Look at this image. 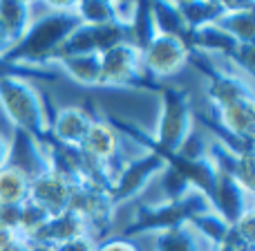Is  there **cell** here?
<instances>
[{
	"label": "cell",
	"instance_id": "e0dca14e",
	"mask_svg": "<svg viewBox=\"0 0 255 251\" xmlns=\"http://www.w3.org/2000/svg\"><path fill=\"white\" fill-rule=\"evenodd\" d=\"M79 236H90L88 225L83 222V218H79L74 211L67 209L65 213H58V216L49 218L31 236L29 243H43V245H49V247H56V245H63L72 238H79Z\"/></svg>",
	"mask_w": 255,
	"mask_h": 251
},
{
	"label": "cell",
	"instance_id": "8992f818",
	"mask_svg": "<svg viewBox=\"0 0 255 251\" xmlns=\"http://www.w3.org/2000/svg\"><path fill=\"white\" fill-rule=\"evenodd\" d=\"M70 211H74L88 225L90 238L101 243L115 225L117 204L112 200V191L101 184L83 182V184L72 186L70 195Z\"/></svg>",
	"mask_w": 255,
	"mask_h": 251
},
{
	"label": "cell",
	"instance_id": "5b68a950",
	"mask_svg": "<svg viewBox=\"0 0 255 251\" xmlns=\"http://www.w3.org/2000/svg\"><path fill=\"white\" fill-rule=\"evenodd\" d=\"M101 88L159 92L161 83L145 74L141 63V49L132 43H121L101 54Z\"/></svg>",
	"mask_w": 255,
	"mask_h": 251
},
{
	"label": "cell",
	"instance_id": "d4e9b609",
	"mask_svg": "<svg viewBox=\"0 0 255 251\" xmlns=\"http://www.w3.org/2000/svg\"><path fill=\"white\" fill-rule=\"evenodd\" d=\"M190 227H193L213 249L222 247L226 236H229V231H231V225H226L215 211H208V213H204V216L195 218V220L190 222Z\"/></svg>",
	"mask_w": 255,
	"mask_h": 251
},
{
	"label": "cell",
	"instance_id": "e575fe53",
	"mask_svg": "<svg viewBox=\"0 0 255 251\" xmlns=\"http://www.w3.org/2000/svg\"><path fill=\"white\" fill-rule=\"evenodd\" d=\"M11 47H13V40L9 38L7 31H4L2 27H0V56H2V54H7Z\"/></svg>",
	"mask_w": 255,
	"mask_h": 251
},
{
	"label": "cell",
	"instance_id": "52a82bcc",
	"mask_svg": "<svg viewBox=\"0 0 255 251\" xmlns=\"http://www.w3.org/2000/svg\"><path fill=\"white\" fill-rule=\"evenodd\" d=\"M188 65H195L206 76V81H208L206 97L213 108L229 106V103L240 101V99H253V79L238 74L229 65L222 67L217 58L190 49Z\"/></svg>",
	"mask_w": 255,
	"mask_h": 251
},
{
	"label": "cell",
	"instance_id": "30bf717a",
	"mask_svg": "<svg viewBox=\"0 0 255 251\" xmlns=\"http://www.w3.org/2000/svg\"><path fill=\"white\" fill-rule=\"evenodd\" d=\"M163 168H166V162L157 153H152V150H143L139 157H130L124 164V168L117 173L115 184H112V200H115V204L121 207V204L139 198L148 189L150 182L161 175Z\"/></svg>",
	"mask_w": 255,
	"mask_h": 251
},
{
	"label": "cell",
	"instance_id": "8d00e7d4",
	"mask_svg": "<svg viewBox=\"0 0 255 251\" xmlns=\"http://www.w3.org/2000/svg\"><path fill=\"white\" fill-rule=\"evenodd\" d=\"M213 251H222V249H213Z\"/></svg>",
	"mask_w": 255,
	"mask_h": 251
},
{
	"label": "cell",
	"instance_id": "9a60e30c",
	"mask_svg": "<svg viewBox=\"0 0 255 251\" xmlns=\"http://www.w3.org/2000/svg\"><path fill=\"white\" fill-rule=\"evenodd\" d=\"M213 121L229 137L253 146L255 132V99H240L229 106L213 108Z\"/></svg>",
	"mask_w": 255,
	"mask_h": 251
},
{
	"label": "cell",
	"instance_id": "f546056e",
	"mask_svg": "<svg viewBox=\"0 0 255 251\" xmlns=\"http://www.w3.org/2000/svg\"><path fill=\"white\" fill-rule=\"evenodd\" d=\"M97 240L90 238V236H79V238H72L63 245H56L54 251H97Z\"/></svg>",
	"mask_w": 255,
	"mask_h": 251
},
{
	"label": "cell",
	"instance_id": "4dcf8cb0",
	"mask_svg": "<svg viewBox=\"0 0 255 251\" xmlns=\"http://www.w3.org/2000/svg\"><path fill=\"white\" fill-rule=\"evenodd\" d=\"M97 251H139V247L128 238H110V240H101L97 245Z\"/></svg>",
	"mask_w": 255,
	"mask_h": 251
},
{
	"label": "cell",
	"instance_id": "ac0fdd59",
	"mask_svg": "<svg viewBox=\"0 0 255 251\" xmlns=\"http://www.w3.org/2000/svg\"><path fill=\"white\" fill-rule=\"evenodd\" d=\"M54 67L83 88H101V54L61 56L54 61Z\"/></svg>",
	"mask_w": 255,
	"mask_h": 251
},
{
	"label": "cell",
	"instance_id": "ba28073f",
	"mask_svg": "<svg viewBox=\"0 0 255 251\" xmlns=\"http://www.w3.org/2000/svg\"><path fill=\"white\" fill-rule=\"evenodd\" d=\"M81 150L108 173L112 184H115L117 173L130 159V155L126 153V141L121 137V132L106 119V115L101 110H99L97 117L92 115V124L88 128L83 144H81Z\"/></svg>",
	"mask_w": 255,
	"mask_h": 251
},
{
	"label": "cell",
	"instance_id": "4fadbf2b",
	"mask_svg": "<svg viewBox=\"0 0 255 251\" xmlns=\"http://www.w3.org/2000/svg\"><path fill=\"white\" fill-rule=\"evenodd\" d=\"M251 198L253 195H249L231 175H226L222 171L215 173V182H213V191L208 195V204L226 225H235L240 220V216L253 207Z\"/></svg>",
	"mask_w": 255,
	"mask_h": 251
},
{
	"label": "cell",
	"instance_id": "f1b7e54d",
	"mask_svg": "<svg viewBox=\"0 0 255 251\" xmlns=\"http://www.w3.org/2000/svg\"><path fill=\"white\" fill-rule=\"evenodd\" d=\"M233 236L249 249H255V209L251 207L249 211H244L240 216V220L235 225H231Z\"/></svg>",
	"mask_w": 255,
	"mask_h": 251
},
{
	"label": "cell",
	"instance_id": "7a4b0ae2",
	"mask_svg": "<svg viewBox=\"0 0 255 251\" xmlns=\"http://www.w3.org/2000/svg\"><path fill=\"white\" fill-rule=\"evenodd\" d=\"M45 7L49 11L43 16H34L25 36L13 43V47L2 54V58L31 67H54L58 49L81 25V20L72 11V2H47Z\"/></svg>",
	"mask_w": 255,
	"mask_h": 251
},
{
	"label": "cell",
	"instance_id": "5bb4252c",
	"mask_svg": "<svg viewBox=\"0 0 255 251\" xmlns=\"http://www.w3.org/2000/svg\"><path fill=\"white\" fill-rule=\"evenodd\" d=\"M92 124V112L83 106H65L56 108L49 103V139L67 148H81L88 128Z\"/></svg>",
	"mask_w": 255,
	"mask_h": 251
},
{
	"label": "cell",
	"instance_id": "836d02e7",
	"mask_svg": "<svg viewBox=\"0 0 255 251\" xmlns=\"http://www.w3.org/2000/svg\"><path fill=\"white\" fill-rule=\"evenodd\" d=\"M18 238V234L16 231H11V229H4V227H0V249L2 247H7L11 240H16Z\"/></svg>",
	"mask_w": 255,
	"mask_h": 251
},
{
	"label": "cell",
	"instance_id": "1f68e13d",
	"mask_svg": "<svg viewBox=\"0 0 255 251\" xmlns=\"http://www.w3.org/2000/svg\"><path fill=\"white\" fill-rule=\"evenodd\" d=\"M11 157H13L11 137H7L4 132H0V168H4L7 164H11Z\"/></svg>",
	"mask_w": 255,
	"mask_h": 251
},
{
	"label": "cell",
	"instance_id": "44dd1931",
	"mask_svg": "<svg viewBox=\"0 0 255 251\" xmlns=\"http://www.w3.org/2000/svg\"><path fill=\"white\" fill-rule=\"evenodd\" d=\"M29 198V175L18 164L0 168V204L20 207Z\"/></svg>",
	"mask_w": 255,
	"mask_h": 251
},
{
	"label": "cell",
	"instance_id": "603a6c76",
	"mask_svg": "<svg viewBox=\"0 0 255 251\" xmlns=\"http://www.w3.org/2000/svg\"><path fill=\"white\" fill-rule=\"evenodd\" d=\"M150 13H152V25L157 34L163 36H177V38H184L188 36V27H186L184 18L179 13L177 2H150Z\"/></svg>",
	"mask_w": 255,
	"mask_h": 251
},
{
	"label": "cell",
	"instance_id": "277c9868",
	"mask_svg": "<svg viewBox=\"0 0 255 251\" xmlns=\"http://www.w3.org/2000/svg\"><path fill=\"white\" fill-rule=\"evenodd\" d=\"M213 211L208 200L197 191L179 200H163L157 204H141L134 211L132 222L124 229V238L132 240L134 236L143 234H161V231L175 229L181 225H190L195 218Z\"/></svg>",
	"mask_w": 255,
	"mask_h": 251
},
{
	"label": "cell",
	"instance_id": "d6a6232c",
	"mask_svg": "<svg viewBox=\"0 0 255 251\" xmlns=\"http://www.w3.org/2000/svg\"><path fill=\"white\" fill-rule=\"evenodd\" d=\"M0 251H29V243H27L25 238H20V236H18L16 240H11L7 247H2Z\"/></svg>",
	"mask_w": 255,
	"mask_h": 251
},
{
	"label": "cell",
	"instance_id": "3957f363",
	"mask_svg": "<svg viewBox=\"0 0 255 251\" xmlns=\"http://www.w3.org/2000/svg\"><path fill=\"white\" fill-rule=\"evenodd\" d=\"M49 97L27 79H0V110L13 130L27 135L38 146L49 139Z\"/></svg>",
	"mask_w": 255,
	"mask_h": 251
},
{
	"label": "cell",
	"instance_id": "cb8c5ba5",
	"mask_svg": "<svg viewBox=\"0 0 255 251\" xmlns=\"http://www.w3.org/2000/svg\"><path fill=\"white\" fill-rule=\"evenodd\" d=\"M72 11L81 20V25H110L117 22L112 2L106 0H76L72 2Z\"/></svg>",
	"mask_w": 255,
	"mask_h": 251
},
{
	"label": "cell",
	"instance_id": "ffe728a7",
	"mask_svg": "<svg viewBox=\"0 0 255 251\" xmlns=\"http://www.w3.org/2000/svg\"><path fill=\"white\" fill-rule=\"evenodd\" d=\"M34 20V4L25 0H0V27L18 43Z\"/></svg>",
	"mask_w": 255,
	"mask_h": 251
},
{
	"label": "cell",
	"instance_id": "2e32d148",
	"mask_svg": "<svg viewBox=\"0 0 255 251\" xmlns=\"http://www.w3.org/2000/svg\"><path fill=\"white\" fill-rule=\"evenodd\" d=\"M233 40L244 45H255V4L253 0L226 2V11L213 22Z\"/></svg>",
	"mask_w": 255,
	"mask_h": 251
},
{
	"label": "cell",
	"instance_id": "484cf974",
	"mask_svg": "<svg viewBox=\"0 0 255 251\" xmlns=\"http://www.w3.org/2000/svg\"><path fill=\"white\" fill-rule=\"evenodd\" d=\"M130 34H132V45H136L139 49H143L145 45L152 40V36L157 34L152 25V13H150V2H136L134 16L130 20Z\"/></svg>",
	"mask_w": 255,
	"mask_h": 251
},
{
	"label": "cell",
	"instance_id": "83f0119b",
	"mask_svg": "<svg viewBox=\"0 0 255 251\" xmlns=\"http://www.w3.org/2000/svg\"><path fill=\"white\" fill-rule=\"evenodd\" d=\"M159 177H161V191L166 193V200H179L193 191L188 180H186L175 166H170V164H166V168L161 171Z\"/></svg>",
	"mask_w": 255,
	"mask_h": 251
},
{
	"label": "cell",
	"instance_id": "d590c367",
	"mask_svg": "<svg viewBox=\"0 0 255 251\" xmlns=\"http://www.w3.org/2000/svg\"><path fill=\"white\" fill-rule=\"evenodd\" d=\"M29 251H54V247L43 245V243H29Z\"/></svg>",
	"mask_w": 255,
	"mask_h": 251
},
{
	"label": "cell",
	"instance_id": "4316f807",
	"mask_svg": "<svg viewBox=\"0 0 255 251\" xmlns=\"http://www.w3.org/2000/svg\"><path fill=\"white\" fill-rule=\"evenodd\" d=\"M9 76H18V79H40V81H58V72L54 67H31V65H20V63H11L7 58L0 56V79H9Z\"/></svg>",
	"mask_w": 255,
	"mask_h": 251
},
{
	"label": "cell",
	"instance_id": "d6986e66",
	"mask_svg": "<svg viewBox=\"0 0 255 251\" xmlns=\"http://www.w3.org/2000/svg\"><path fill=\"white\" fill-rule=\"evenodd\" d=\"M154 251H213V247L190 225H181L154 234Z\"/></svg>",
	"mask_w": 255,
	"mask_h": 251
},
{
	"label": "cell",
	"instance_id": "7c38bea8",
	"mask_svg": "<svg viewBox=\"0 0 255 251\" xmlns=\"http://www.w3.org/2000/svg\"><path fill=\"white\" fill-rule=\"evenodd\" d=\"M70 195L72 186L61 175L49 171L47 166L43 171L29 175V198L27 200L31 204H36L38 209H43L47 216L65 213L70 209Z\"/></svg>",
	"mask_w": 255,
	"mask_h": 251
},
{
	"label": "cell",
	"instance_id": "9c48e42d",
	"mask_svg": "<svg viewBox=\"0 0 255 251\" xmlns=\"http://www.w3.org/2000/svg\"><path fill=\"white\" fill-rule=\"evenodd\" d=\"M188 56L190 47L184 38L163 34H154L152 40L141 49V63H143L145 74L157 83L179 74L188 65Z\"/></svg>",
	"mask_w": 255,
	"mask_h": 251
},
{
	"label": "cell",
	"instance_id": "7402d4cb",
	"mask_svg": "<svg viewBox=\"0 0 255 251\" xmlns=\"http://www.w3.org/2000/svg\"><path fill=\"white\" fill-rule=\"evenodd\" d=\"M177 7L188 31L213 25L226 11V2L222 0H188V2H177Z\"/></svg>",
	"mask_w": 255,
	"mask_h": 251
},
{
	"label": "cell",
	"instance_id": "8fae6325",
	"mask_svg": "<svg viewBox=\"0 0 255 251\" xmlns=\"http://www.w3.org/2000/svg\"><path fill=\"white\" fill-rule=\"evenodd\" d=\"M121 43H132L130 27L121 22L110 25H79L72 36L58 49L56 58L61 56H76V54H103L106 49ZM54 58V61H56Z\"/></svg>",
	"mask_w": 255,
	"mask_h": 251
},
{
	"label": "cell",
	"instance_id": "6da1fadb",
	"mask_svg": "<svg viewBox=\"0 0 255 251\" xmlns=\"http://www.w3.org/2000/svg\"><path fill=\"white\" fill-rule=\"evenodd\" d=\"M157 94H159V117L152 135L136 124L117 119V117H110L106 112L103 115L121 135L130 137L134 144H141L145 150H152L161 159H166L170 155L179 153L184 141L195 130V108L193 101H190L188 90L177 88V85L161 83Z\"/></svg>",
	"mask_w": 255,
	"mask_h": 251
}]
</instances>
